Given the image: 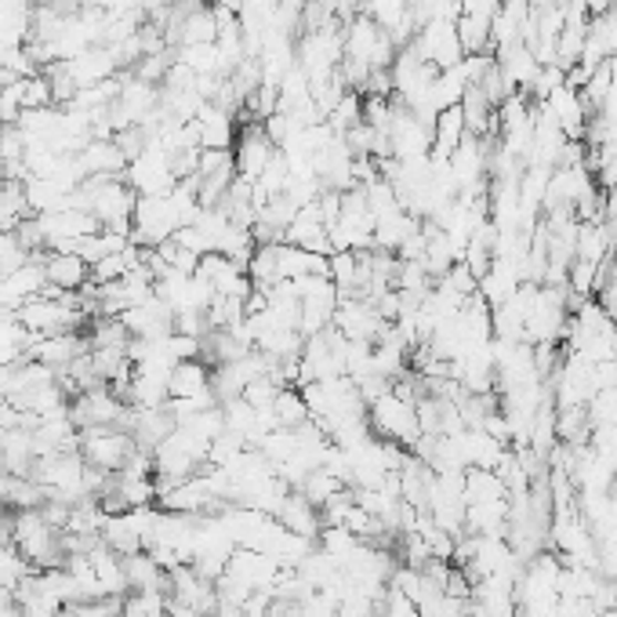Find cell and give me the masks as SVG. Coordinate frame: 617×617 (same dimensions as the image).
Returning a JSON list of instances; mask_svg holds the SVG:
<instances>
[{"mask_svg": "<svg viewBox=\"0 0 617 617\" xmlns=\"http://www.w3.org/2000/svg\"><path fill=\"white\" fill-rule=\"evenodd\" d=\"M16 548L33 563V570H55L65 567L62 531H55L41 516V508L19 512L16 516Z\"/></svg>", "mask_w": 617, "mask_h": 617, "instance_id": "cell-1", "label": "cell"}, {"mask_svg": "<svg viewBox=\"0 0 617 617\" xmlns=\"http://www.w3.org/2000/svg\"><path fill=\"white\" fill-rule=\"evenodd\" d=\"M367 422L378 440H392L400 448H414V440L422 436V425H418L414 400H403L400 392H385L382 400L367 407Z\"/></svg>", "mask_w": 617, "mask_h": 617, "instance_id": "cell-2", "label": "cell"}, {"mask_svg": "<svg viewBox=\"0 0 617 617\" xmlns=\"http://www.w3.org/2000/svg\"><path fill=\"white\" fill-rule=\"evenodd\" d=\"M182 229V218L167 196H138L135 215H131V244L135 247H161Z\"/></svg>", "mask_w": 617, "mask_h": 617, "instance_id": "cell-3", "label": "cell"}, {"mask_svg": "<svg viewBox=\"0 0 617 617\" xmlns=\"http://www.w3.org/2000/svg\"><path fill=\"white\" fill-rule=\"evenodd\" d=\"M135 451H138L135 440H131V432H124V429H88V432H81V457L95 469L121 472Z\"/></svg>", "mask_w": 617, "mask_h": 617, "instance_id": "cell-4", "label": "cell"}, {"mask_svg": "<svg viewBox=\"0 0 617 617\" xmlns=\"http://www.w3.org/2000/svg\"><path fill=\"white\" fill-rule=\"evenodd\" d=\"M411 48L425 62L436 65V70H454V65L465 59L462 37H457V25L454 22H425L422 30L414 33Z\"/></svg>", "mask_w": 617, "mask_h": 617, "instance_id": "cell-5", "label": "cell"}, {"mask_svg": "<svg viewBox=\"0 0 617 617\" xmlns=\"http://www.w3.org/2000/svg\"><path fill=\"white\" fill-rule=\"evenodd\" d=\"M277 146L269 142V135L261 131V124H244L236 127V142H233V161H236V175L247 182H258L266 164L272 161Z\"/></svg>", "mask_w": 617, "mask_h": 617, "instance_id": "cell-6", "label": "cell"}, {"mask_svg": "<svg viewBox=\"0 0 617 617\" xmlns=\"http://www.w3.org/2000/svg\"><path fill=\"white\" fill-rule=\"evenodd\" d=\"M284 244L301 247V251H317V255H331V236H327V222L320 215L317 200L298 207V215L291 226L284 229Z\"/></svg>", "mask_w": 617, "mask_h": 617, "instance_id": "cell-7", "label": "cell"}, {"mask_svg": "<svg viewBox=\"0 0 617 617\" xmlns=\"http://www.w3.org/2000/svg\"><path fill=\"white\" fill-rule=\"evenodd\" d=\"M494 62H497V70L505 73L508 88L512 91H523V95H527L531 84L537 81V73H542V62H537V55L523 41L497 48L494 51Z\"/></svg>", "mask_w": 617, "mask_h": 617, "instance_id": "cell-8", "label": "cell"}, {"mask_svg": "<svg viewBox=\"0 0 617 617\" xmlns=\"http://www.w3.org/2000/svg\"><path fill=\"white\" fill-rule=\"evenodd\" d=\"M76 164H81L84 178L102 175V178H124L127 171V156L116 146L113 138H91L88 146L76 153Z\"/></svg>", "mask_w": 617, "mask_h": 617, "instance_id": "cell-9", "label": "cell"}, {"mask_svg": "<svg viewBox=\"0 0 617 617\" xmlns=\"http://www.w3.org/2000/svg\"><path fill=\"white\" fill-rule=\"evenodd\" d=\"M196 127H200V150H233L236 142V113H229L218 102H204L196 113Z\"/></svg>", "mask_w": 617, "mask_h": 617, "instance_id": "cell-10", "label": "cell"}, {"mask_svg": "<svg viewBox=\"0 0 617 617\" xmlns=\"http://www.w3.org/2000/svg\"><path fill=\"white\" fill-rule=\"evenodd\" d=\"M272 520H277L284 531H291V534H298V537H312V542H317L320 531H323L320 508L309 505L298 491H291V494L284 497L280 508L272 512Z\"/></svg>", "mask_w": 617, "mask_h": 617, "instance_id": "cell-11", "label": "cell"}, {"mask_svg": "<svg viewBox=\"0 0 617 617\" xmlns=\"http://www.w3.org/2000/svg\"><path fill=\"white\" fill-rule=\"evenodd\" d=\"M44 272H48V284L59 287L62 295H76L91 280L88 261L81 255H62V251L44 255Z\"/></svg>", "mask_w": 617, "mask_h": 617, "instance_id": "cell-12", "label": "cell"}, {"mask_svg": "<svg viewBox=\"0 0 617 617\" xmlns=\"http://www.w3.org/2000/svg\"><path fill=\"white\" fill-rule=\"evenodd\" d=\"M70 65V76H73V84L76 91L81 88H91V84H102V81H110V76H116L121 70H116V59H113V51L110 48H88L81 51L76 59L65 62Z\"/></svg>", "mask_w": 617, "mask_h": 617, "instance_id": "cell-13", "label": "cell"}, {"mask_svg": "<svg viewBox=\"0 0 617 617\" xmlns=\"http://www.w3.org/2000/svg\"><path fill=\"white\" fill-rule=\"evenodd\" d=\"M167 392H171V400L207 397V392H212V367L204 360H182L167 378Z\"/></svg>", "mask_w": 617, "mask_h": 617, "instance_id": "cell-14", "label": "cell"}, {"mask_svg": "<svg viewBox=\"0 0 617 617\" xmlns=\"http://www.w3.org/2000/svg\"><path fill=\"white\" fill-rule=\"evenodd\" d=\"M469 135L465 131V113L462 106H451L436 116V127H432V161H451V153L457 150V142Z\"/></svg>", "mask_w": 617, "mask_h": 617, "instance_id": "cell-15", "label": "cell"}, {"mask_svg": "<svg viewBox=\"0 0 617 617\" xmlns=\"http://www.w3.org/2000/svg\"><path fill=\"white\" fill-rule=\"evenodd\" d=\"M505 497H508V487L494 469H465V505L505 502Z\"/></svg>", "mask_w": 617, "mask_h": 617, "instance_id": "cell-16", "label": "cell"}, {"mask_svg": "<svg viewBox=\"0 0 617 617\" xmlns=\"http://www.w3.org/2000/svg\"><path fill=\"white\" fill-rule=\"evenodd\" d=\"M341 491H346V483H341L338 476H331L327 469H312L309 476L301 480V487H298V494L306 497L309 505H317V508H323V505L331 502V497H338Z\"/></svg>", "mask_w": 617, "mask_h": 617, "instance_id": "cell-17", "label": "cell"}, {"mask_svg": "<svg viewBox=\"0 0 617 617\" xmlns=\"http://www.w3.org/2000/svg\"><path fill=\"white\" fill-rule=\"evenodd\" d=\"M327 277L335 280L338 295H352V291H357V280H360V258H357V251H335V255H327Z\"/></svg>", "mask_w": 617, "mask_h": 617, "instance_id": "cell-18", "label": "cell"}, {"mask_svg": "<svg viewBox=\"0 0 617 617\" xmlns=\"http://www.w3.org/2000/svg\"><path fill=\"white\" fill-rule=\"evenodd\" d=\"M33 574V563L25 559L16 545H0V588L16 593V588Z\"/></svg>", "mask_w": 617, "mask_h": 617, "instance_id": "cell-19", "label": "cell"}, {"mask_svg": "<svg viewBox=\"0 0 617 617\" xmlns=\"http://www.w3.org/2000/svg\"><path fill=\"white\" fill-rule=\"evenodd\" d=\"M272 411L280 418V429H298L309 422V403L301 397V389H280L277 403H272Z\"/></svg>", "mask_w": 617, "mask_h": 617, "instance_id": "cell-20", "label": "cell"}, {"mask_svg": "<svg viewBox=\"0 0 617 617\" xmlns=\"http://www.w3.org/2000/svg\"><path fill=\"white\" fill-rule=\"evenodd\" d=\"M363 16H371L385 33H392L403 19H411V0H363Z\"/></svg>", "mask_w": 617, "mask_h": 617, "instance_id": "cell-21", "label": "cell"}, {"mask_svg": "<svg viewBox=\"0 0 617 617\" xmlns=\"http://www.w3.org/2000/svg\"><path fill=\"white\" fill-rule=\"evenodd\" d=\"M378 614H382V617H422V610L414 607V599L407 596V593H400L397 585L385 588L382 607H378Z\"/></svg>", "mask_w": 617, "mask_h": 617, "instance_id": "cell-22", "label": "cell"}, {"mask_svg": "<svg viewBox=\"0 0 617 617\" xmlns=\"http://www.w3.org/2000/svg\"><path fill=\"white\" fill-rule=\"evenodd\" d=\"M497 11H502V0H462V16H469V19L494 22Z\"/></svg>", "mask_w": 617, "mask_h": 617, "instance_id": "cell-23", "label": "cell"}, {"mask_svg": "<svg viewBox=\"0 0 617 617\" xmlns=\"http://www.w3.org/2000/svg\"><path fill=\"white\" fill-rule=\"evenodd\" d=\"M603 617H617V607H614V610H607V614H603Z\"/></svg>", "mask_w": 617, "mask_h": 617, "instance_id": "cell-24", "label": "cell"}]
</instances>
